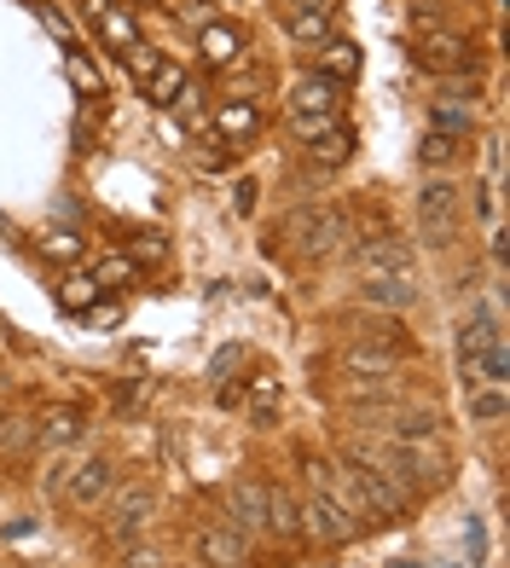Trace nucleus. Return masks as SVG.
I'll list each match as a JSON object with an SVG mask.
<instances>
[{
	"mask_svg": "<svg viewBox=\"0 0 510 568\" xmlns=\"http://www.w3.org/2000/svg\"><path fill=\"white\" fill-rule=\"evenodd\" d=\"M279 238L291 243L302 261H325V255L342 250V238H349V215H342V209H325V203H302V209L284 215Z\"/></svg>",
	"mask_w": 510,
	"mask_h": 568,
	"instance_id": "obj_1",
	"label": "nucleus"
},
{
	"mask_svg": "<svg viewBox=\"0 0 510 568\" xmlns=\"http://www.w3.org/2000/svg\"><path fill=\"white\" fill-rule=\"evenodd\" d=\"M458 227H464V192L453 180H423L418 192V232L430 250H453L458 243Z\"/></svg>",
	"mask_w": 510,
	"mask_h": 568,
	"instance_id": "obj_2",
	"label": "nucleus"
},
{
	"mask_svg": "<svg viewBox=\"0 0 510 568\" xmlns=\"http://www.w3.org/2000/svg\"><path fill=\"white\" fill-rule=\"evenodd\" d=\"M302 511V539H319V545H354L360 539V522L342 511V499L331 487H319L308 504H296Z\"/></svg>",
	"mask_w": 510,
	"mask_h": 568,
	"instance_id": "obj_3",
	"label": "nucleus"
},
{
	"mask_svg": "<svg viewBox=\"0 0 510 568\" xmlns=\"http://www.w3.org/2000/svg\"><path fill=\"white\" fill-rule=\"evenodd\" d=\"M146 516H151V487H146V481L111 487V499H105V539L134 545V534L146 527Z\"/></svg>",
	"mask_w": 510,
	"mask_h": 568,
	"instance_id": "obj_4",
	"label": "nucleus"
},
{
	"mask_svg": "<svg viewBox=\"0 0 510 568\" xmlns=\"http://www.w3.org/2000/svg\"><path fill=\"white\" fill-rule=\"evenodd\" d=\"M471 53H476V47H471L458 30H441V24H423V30H418V65L435 70V76L471 70Z\"/></svg>",
	"mask_w": 510,
	"mask_h": 568,
	"instance_id": "obj_5",
	"label": "nucleus"
},
{
	"mask_svg": "<svg viewBox=\"0 0 510 568\" xmlns=\"http://www.w3.org/2000/svg\"><path fill=\"white\" fill-rule=\"evenodd\" d=\"M111 487H116V464L111 458H76L70 481H65V499L76 504V511H99V504L111 499Z\"/></svg>",
	"mask_w": 510,
	"mask_h": 568,
	"instance_id": "obj_6",
	"label": "nucleus"
},
{
	"mask_svg": "<svg viewBox=\"0 0 510 568\" xmlns=\"http://www.w3.org/2000/svg\"><path fill=\"white\" fill-rule=\"evenodd\" d=\"M406 365V342H349L342 349V372L349 377H400Z\"/></svg>",
	"mask_w": 510,
	"mask_h": 568,
	"instance_id": "obj_7",
	"label": "nucleus"
},
{
	"mask_svg": "<svg viewBox=\"0 0 510 568\" xmlns=\"http://www.w3.org/2000/svg\"><path fill=\"white\" fill-rule=\"evenodd\" d=\"M354 470V464H349ZM360 476V493H365V504H372V522L383 527V522H406V511H412V493H406L400 481H389L383 470H354Z\"/></svg>",
	"mask_w": 510,
	"mask_h": 568,
	"instance_id": "obj_8",
	"label": "nucleus"
},
{
	"mask_svg": "<svg viewBox=\"0 0 510 568\" xmlns=\"http://www.w3.org/2000/svg\"><path fill=\"white\" fill-rule=\"evenodd\" d=\"M197 563L203 568H243V563H250V539H243L238 534V527H197Z\"/></svg>",
	"mask_w": 510,
	"mask_h": 568,
	"instance_id": "obj_9",
	"label": "nucleus"
},
{
	"mask_svg": "<svg viewBox=\"0 0 510 568\" xmlns=\"http://www.w3.org/2000/svg\"><path fill=\"white\" fill-rule=\"evenodd\" d=\"M360 273H383V279H412V250H406L400 238H365L360 250Z\"/></svg>",
	"mask_w": 510,
	"mask_h": 568,
	"instance_id": "obj_10",
	"label": "nucleus"
},
{
	"mask_svg": "<svg viewBox=\"0 0 510 568\" xmlns=\"http://www.w3.org/2000/svg\"><path fill=\"white\" fill-rule=\"evenodd\" d=\"M342 111V88L331 76H302L296 88H291V116H337Z\"/></svg>",
	"mask_w": 510,
	"mask_h": 568,
	"instance_id": "obj_11",
	"label": "nucleus"
},
{
	"mask_svg": "<svg viewBox=\"0 0 510 568\" xmlns=\"http://www.w3.org/2000/svg\"><path fill=\"white\" fill-rule=\"evenodd\" d=\"M360 302H365V308H377V314H406V308L418 302V284H412V279H383V273H365Z\"/></svg>",
	"mask_w": 510,
	"mask_h": 568,
	"instance_id": "obj_12",
	"label": "nucleus"
},
{
	"mask_svg": "<svg viewBox=\"0 0 510 568\" xmlns=\"http://www.w3.org/2000/svg\"><path fill=\"white\" fill-rule=\"evenodd\" d=\"M261 522H268V481L243 476V481L233 487V527H238L243 539H250Z\"/></svg>",
	"mask_w": 510,
	"mask_h": 568,
	"instance_id": "obj_13",
	"label": "nucleus"
},
{
	"mask_svg": "<svg viewBox=\"0 0 510 568\" xmlns=\"http://www.w3.org/2000/svg\"><path fill=\"white\" fill-rule=\"evenodd\" d=\"M268 534L279 539V545H302V511H296V499L284 493V487H268Z\"/></svg>",
	"mask_w": 510,
	"mask_h": 568,
	"instance_id": "obj_14",
	"label": "nucleus"
},
{
	"mask_svg": "<svg viewBox=\"0 0 510 568\" xmlns=\"http://www.w3.org/2000/svg\"><path fill=\"white\" fill-rule=\"evenodd\" d=\"M464 412H471V423H481V430H499L510 400H505V383H471V395H464Z\"/></svg>",
	"mask_w": 510,
	"mask_h": 568,
	"instance_id": "obj_15",
	"label": "nucleus"
},
{
	"mask_svg": "<svg viewBox=\"0 0 510 568\" xmlns=\"http://www.w3.org/2000/svg\"><path fill=\"white\" fill-rule=\"evenodd\" d=\"M197 53H203V65L227 70L233 58L243 53V35H238L233 24H203V35H197Z\"/></svg>",
	"mask_w": 510,
	"mask_h": 568,
	"instance_id": "obj_16",
	"label": "nucleus"
},
{
	"mask_svg": "<svg viewBox=\"0 0 510 568\" xmlns=\"http://www.w3.org/2000/svg\"><path fill=\"white\" fill-rule=\"evenodd\" d=\"M349 157H354V134L342 128V122H337L331 134H319V139H308V162H314L319 174H325V169H342V162H349Z\"/></svg>",
	"mask_w": 510,
	"mask_h": 568,
	"instance_id": "obj_17",
	"label": "nucleus"
},
{
	"mask_svg": "<svg viewBox=\"0 0 510 568\" xmlns=\"http://www.w3.org/2000/svg\"><path fill=\"white\" fill-rule=\"evenodd\" d=\"M499 337V325L494 319H476V325H464V331H458V372H464V383H476V360H481V349H487V342H494Z\"/></svg>",
	"mask_w": 510,
	"mask_h": 568,
	"instance_id": "obj_18",
	"label": "nucleus"
},
{
	"mask_svg": "<svg viewBox=\"0 0 510 568\" xmlns=\"http://www.w3.org/2000/svg\"><path fill=\"white\" fill-rule=\"evenodd\" d=\"M256 128H261V111L243 105V99H233V105L215 111V134H220V139H250Z\"/></svg>",
	"mask_w": 510,
	"mask_h": 568,
	"instance_id": "obj_19",
	"label": "nucleus"
},
{
	"mask_svg": "<svg viewBox=\"0 0 510 568\" xmlns=\"http://www.w3.org/2000/svg\"><path fill=\"white\" fill-rule=\"evenodd\" d=\"M35 435L47 441V446H70L81 435V412H70V406H53V412L35 423Z\"/></svg>",
	"mask_w": 510,
	"mask_h": 568,
	"instance_id": "obj_20",
	"label": "nucleus"
},
{
	"mask_svg": "<svg viewBox=\"0 0 510 568\" xmlns=\"http://www.w3.org/2000/svg\"><path fill=\"white\" fill-rule=\"evenodd\" d=\"M284 30H291V41H331V12H314V7H296L291 18H284Z\"/></svg>",
	"mask_w": 510,
	"mask_h": 568,
	"instance_id": "obj_21",
	"label": "nucleus"
},
{
	"mask_svg": "<svg viewBox=\"0 0 510 568\" xmlns=\"http://www.w3.org/2000/svg\"><path fill=\"white\" fill-rule=\"evenodd\" d=\"M430 122H435V134L464 139V134H471V122H476V111L458 105V99H435V105H430Z\"/></svg>",
	"mask_w": 510,
	"mask_h": 568,
	"instance_id": "obj_22",
	"label": "nucleus"
},
{
	"mask_svg": "<svg viewBox=\"0 0 510 568\" xmlns=\"http://www.w3.org/2000/svg\"><path fill=\"white\" fill-rule=\"evenodd\" d=\"M319 76H331L337 88H342V81H354L360 76V47H354V41H337V47L325 41V70Z\"/></svg>",
	"mask_w": 510,
	"mask_h": 568,
	"instance_id": "obj_23",
	"label": "nucleus"
},
{
	"mask_svg": "<svg viewBox=\"0 0 510 568\" xmlns=\"http://www.w3.org/2000/svg\"><path fill=\"white\" fill-rule=\"evenodd\" d=\"M180 93H186V70H180V65H162L146 81V99H151V105H180Z\"/></svg>",
	"mask_w": 510,
	"mask_h": 568,
	"instance_id": "obj_24",
	"label": "nucleus"
},
{
	"mask_svg": "<svg viewBox=\"0 0 510 568\" xmlns=\"http://www.w3.org/2000/svg\"><path fill=\"white\" fill-rule=\"evenodd\" d=\"M243 406H250L256 423H273V412H279V377H256L250 389H243Z\"/></svg>",
	"mask_w": 510,
	"mask_h": 568,
	"instance_id": "obj_25",
	"label": "nucleus"
},
{
	"mask_svg": "<svg viewBox=\"0 0 510 568\" xmlns=\"http://www.w3.org/2000/svg\"><path fill=\"white\" fill-rule=\"evenodd\" d=\"M58 302H65V314H88L93 302H99V284L88 273H70L65 284H58Z\"/></svg>",
	"mask_w": 510,
	"mask_h": 568,
	"instance_id": "obj_26",
	"label": "nucleus"
},
{
	"mask_svg": "<svg viewBox=\"0 0 510 568\" xmlns=\"http://www.w3.org/2000/svg\"><path fill=\"white\" fill-rule=\"evenodd\" d=\"M99 30H105V41H111V47H122V53H128V47H139V30H134V18H128V12H116V7H105V12H99Z\"/></svg>",
	"mask_w": 510,
	"mask_h": 568,
	"instance_id": "obj_27",
	"label": "nucleus"
},
{
	"mask_svg": "<svg viewBox=\"0 0 510 568\" xmlns=\"http://www.w3.org/2000/svg\"><path fill=\"white\" fill-rule=\"evenodd\" d=\"M88 279L99 284V291H122V284L134 279V261H128V255H105V261H99V268H93Z\"/></svg>",
	"mask_w": 510,
	"mask_h": 568,
	"instance_id": "obj_28",
	"label": "nucleus"
},
{
	"mask_svg": "<svg viewBox=\"0 0 510 568\" xmlns=\"http://www.w3.org/2000/svg\"><path fill=\"white\" fill-rule=\"evenodd\" d=\"M418 157L430 162V169H446V162H458V139L453 134H423V146H418Z\"/></svg>",
	"mask_w": 510,
	"mask_h": 568,
	"instance_id": "obj_29",
	"label": "nucleus"
},
{
	"mask_svg": "<svg viewBox=\"0 0 510 568\" xmlns=\"http://www.w3.org/2000/svg\"><path fill=\"white\" fill-rule=\"evenodd\" d=\"M65 70H70V81H76V88H81V93H93V99H105V81H99V70H93V65H88V58H81L76 47L65 53Z\"/></svg>",
	"mask_w": 510,
	"mask_h": 568,
	"instance_id": "obj_30",
	"label": "nucleus"
},
{
	"mask_svg": "<svg viewBox=\"0 0 510 568\" xmlns=\"http://www.w3.org/2000/svg\"><path fill=\"white\" fill-rule=\"evenodd\" d=\"M128 70H134V81H151V76L162 70V53L139 41V47H128Z\"/></svg>",
	"mask_w": 510,
	"mask_h": 568,
	"instance_id": "obj_31",
	"label": "nucleus"
},
{
	"mask_svg": "<svg viewBox=\"0 0 510 568\" xmlns=\"http://www.w3.org/2000/svg\"><path fill=\"white\" fill-rule=\"evenodd\" d=\"M337 128V116H291V134L308 146V139H319V134H331Z\"/></svg>",
	"mask_w": 510,
	"mask_h": 568,
	"instance_id": "obj_32",
	"label": "nucleus"
},
{
	"mask_svg": "<svg viewBox=\"0 0 510 568\" xmlns=\"http://www.w3.org/2000/svg\"><path fill=\"white\" fill-rule=\"evenodd\" d=\"M30 418H7V430H0V446H7V453H24V446H30Z\"/></svg>",
	"mask_w": 510,
	"mask_h": 568,
	"instance_id": "obj_33",
	"label": "nucleus"
},
{
	"mask_svg": "<svg viewBox=\"0 0 510 568\" xmlns=\"http://www.w3.org/2000/svg\"><path fill=\"white\" fill-rule=\"evenodd\" d=\"M122 568H162V557L151 552V545H128V557H122Z\"/></svg>",
	"mask_w": 510,
	"mask_h": 568,
	"instance_id": "obj_34",
	"label": "nucleus"
},
{
	"mask_svg": "<svg viewBox=\"0 0 510 568\" xmlns=\"http://www.w3.org/2000/svg\"><path fill=\"white\" fill-rule=\"evenodd\" d=\"M76 250H81V243H76L70 232H58V238H47V255H58V261H70Z\"/></svg>",
	"mask_w": 510,
	"mask_h": 568,
	"instance_id": "obj_35",
	"label": "nucleus"
},
{
	"mask_svg": "<svg viewBox=\"0 0 510 568\" xmlns=\"http://www.w3.org/2000/svg\"><path fill=\"white\" fill-rule=\"evenodd\" d=\"M93 325H122V308H116V302H93Z\"/></svg>",
	"mask_w": 510,
	"mask_h": 568,
	"instance_id": "obj_36",
	"label": "nucleus"
},
{
	"mask_svg": "<svg viewBox=\"0 0 510 568\" xmlns=\"http://www.w3.org/2000/svg\"><path fill=\"white\" fill-rule=\"evenodd\" d=\"M128 261H162V243H157V238H139Z\"/></svg>",
	"mask_w": 510,
	"mask_h": 568,
	"instance_id": "obj_37",
	"label": "nucleus"
},
{
	"mask_svg": "<svg viewBox=\"0 0 510 568\" xmlns=\"http://www.w3.org/2000/svg\"><path fill=\"white\" fill-rule=\"evenodd\" d=\"M291 7H314V12H337V0H291Z\"/></svg>",
	"mask_w": 510,
	"mask_h": 568,
	"instance_id": "obj_38",
	"label": "nucleus"
},
{
	"mask_svg": "<svg viewBox=\"0 0 510 568\" xmlns=\"http://www.w3.org/2000/svg\"><path fill=\"white\" fill-rule=\"evenodd\" d=\"M81 7H88V12L99 18V12H105V7H111V0H81Z\"/></svg>",
	"mask_w": 510,
	"mask_h": 568,
	"instance_id": "obj_39",
	"label": "nucleus"
},
{
	"mask_svg": "<svg viewBox=\"0 0 510 568\" xmlns=\"http://www.w3.org/2000/svg\"><path fill=\"white\" fill-rule=\"evenodd\" d=\"M423 7H430V12H441V7H446V0H423Z\"/></svg>",
	"mask_w": 510,
	"mask_h": 568,
	"instance_id": "obj_40",
	"label": "nucleus"
}]
</instances>
